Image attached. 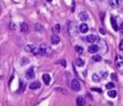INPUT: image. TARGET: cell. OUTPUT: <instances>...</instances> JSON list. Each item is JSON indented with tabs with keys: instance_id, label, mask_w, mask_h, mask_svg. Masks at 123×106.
I'll use <instances>...</instances> for the list:
<instances>
[{
	"instance_id": "6da1fadb",
	"label": "cell",
	"mask_w": 123,
	"mask_h": 106,
	"mask_svg": "<svg viewBox=\"0 0 123 106\" xmlns=\"http://www.w3.org/2000/svg\"><path fill=\"white\" fill-rule=\"evenodd\" d=\"M49 51H50V49H49V47H48L47 45H41L40 47L38 48V53L39 54H41V55H47L48 53H49Z\"/></svg>"
},
{
	"instance_id": "7a4b0ae2",
	"label": "cell",
	"mask_w": 123,
	"mask_h": 106,
	"mask_svg": "<svg viewBox=\"0 0 123 106\" xmlns=\"http://www.w3.org/2000/svg\"><path fill=\"white\" fill-rule=\"evenodd\" d=\"M71 89L74 90V91H80V89H81V85H80V82H79L77 79H74V80L71 81Z\"/></svg>"
},
{
	"instance_id": "3957f363",
	"label": "cell",
	"mask_w": 123,
	"mask_h": 106,
	"mask_svg": "<svg viewBox=\"0 0 123 106\" xmlns=\"http://www.w3.org/2000/svg\"><path fill=\"white\" fill-rule=\"evenodd\" d=\"M86 41L90 43H96L99 41V38H98L97 36H95V35H89V36L86 37Z\"/></svg>"
},
{
	"instance_id": "277c9868",
	"label": "cell",
	"mask_w": 123,
	"mask_h": 106,
	"mask_svg": "<svg viewBox=\"0 0 123 106\" xmlns=\"http://www.w3.org/2000/svg\"><path fill=\"white\" fill-rule=\"evenodd\" d=\"M25 76H26V78H27V79H32V78H34V77H35V69H34V67H30L29 69L26 72Z\"/></svg>"
},
{
	"instance_id": "5b68a950",
	"label": "cell",
	"mask_w": 123,
	"mask_h": 106,
	"mask_svg": "<svg viewBox=\"0 0 123 106\" xmlns=\"http://www.w3.org/2000/svg\"><path fill=\"white\" fill-rule=\"evenodd\" d=\"M116 66L119 68H121L123 66V57L121 55H117L116 56Z\"/></svg>"
},
{
	"instance_id": "8992f818",
	"label": "cell",
	"mask_w": 123,
	"mask_h": 106,
	"mask_svg": "<svg viewBox=\"0 0 123 106\" xmlns=\"http://www.w3.org/2000/svg\"><path fill=\"white\" fill-rule=\"evenodd\" d=\"M122 3V0H110V6L112 8H119Z\"/></svg>"
},
{
	"instance_id": "52a82bcc",
	"label": "cell",
	"mask_w": 123,
	"mask_h": 106,
	"mask_svg": "<svg viewBox=\"0 0 123 106\" xmlns=\"http://www.w3.org/2000/svg\"><path fill=\"white\" fill-rule=\"evenodd\" d=\"M79 29H80V32L82 33V34H84V33H87V30H89V26H87L85 23L80 24V27H79Z\"/></svg>"
},
{
	"instance_id": "ba28073f",
	"label": "cell",
	"mask_w": 123,
	"mask_h": 106,
	"mask_svg": "<svg viewBox=\"0 0 123 106\" xmlns=\"http://www.w3.org/2000/svg\"><path fill=\"white\" fill-rule=\"evenodd\" d=\"M51 41H52V43H53V45H57V43L61 41V40H60V37H58L56 34L52 35V37H51Z\"/></svg>"
},
{
	"instance_id": "9c48e42d",
	"label": "cell",
	"mask_w": 123,
	"mask_h": 106,
	"mask_svg": "<svg viewBox=\"0 0 123 106\" xmlns=\"http://www.w3.org/2000/svg\"><path fill=\"white\" fill-rule=\"evenodd\" d=\"M25 51H26V52H31V53H34V52H36V47H35L34 45H28V46H26Z\"/></svg>"
},
{
	"instance_id": "30bf717a",
	"label": "cell",
	"mask_w": 123,
	"mask_h": 106,
	"mask_svg": "<svg viewBox=\"0 0 123 106\" xmlns=\"http://www.w3.org/2000/svg\"><path fill=\"white\" fill-rule=\"evenodd\" d=\"M40 82H38V81H36V82H32V83H30L29 85V88L31 90H37V89H39L40 88Z\"/></svg>"
},
{
	"instance_id": "8fae6325",
	"label": "cell",
	"mask_w": 123,
	"mask_h": 106,
	"mask_svg": "<svg viewBox=\"0 0 123 106\" xmlns=\"http://www.w3.org/2000/svg\"><path fill=\"white\" fill-rule=\"evenodd\" d=\"M21 30H22V33H28V30H29L28 24L22 23V24H21Z\"/></svg>"
},
{
	"instance_id": "7c38bea8",
	"label": "cell",
	"mask_w": 123,
	"mask_h": 106,
	"mask_svg": "<svg viewBox=\"0 0 123 106\" xmlns=\"http://www.w3.org/2000/svg\"><path fill=\"white\" fill-rule=\"evenodd\" d=\"M98 51V47L96 45H92L89 47V52L90 53H96Z\"/></svg>"
},
{
	"instance_id": "4fadbf2b",
	"label": "cell",
	"mask_w": 123,
	"mask_h": 106,
	"mask_svg": "<svg viewBox=\"0 0 123 106\" xmlns=\"http://www.w3.org/2000/svg\"><path fill=\"white\" fill-rule=\"evenodd\" d=\"M42 78H43V81H44L45 85H49L50 81H51V76H50V75H48V74H44V75H43Z\"/></svg>"
},
{
	"instance_id": "5bb4252c",
	"label": "cell",
	"mask_w": 123,
	"mask_h": 106,
	"mask_svg": "<svg viewBox=\"0 0 123 106\" xmlns=\"http://www.w3.org/2000/svg\"><path fill=\"white\" fill-rule=\"evenodd\" d=\"M79 17H80L82 21H86V20L89 19V14H87L86 12H84V11H83V12H81L80 14H79Z\"/></svg>"
},
{
	"instance_id": "9a60e30c",
	"label": "cell",
	"mask_w": 123,
	"mask_h": 106,
	"mask_svg": "<svg viewBox=\"0 0 123 106\" xmlns=\"http://www.w3.org/2000/svg\"><path fill=\"white\" fill-rule=\"evenodd\" d=\"M85 104V101H84V99L83 98H81V96H79L78 99H77V105H79V106H82V105H84Z\"/></svg>"
},
{
	"instance_id": "2e32d148",
	"label": "cell",
	"mask_w": 123,
	"mask_h": 106,
	"mask_svg": "<svg viewBox=\"0 0 123 106\" xmlns=\"http://www.w3.org/2000/svg\"><path fill=\"white\" fill-rule=\"evenodd\" d=\"M108 96H109V98H111V99L116 98V96H117V91H116V90H112V89H111L110 91L108 92Z\"/></svg>"
},
{
	"instance_id": "e0dca14e",
	"label": "cell",
	"mask_w": 123,
	"mask_h": 106,
	"mask_svg": "<svg viewBox=\"0 0 123 106\" xmlns=\"http://www.w3.org/2000/svg\"><path fill=\"white\" fill-rule=\"evenodd\" d=\"M76 65L79 66V67H81V66L84 65V61H83L82 59H77L76 60Z\"/></svg>"
},
{
	"instance_id": "ac0fdd59",
	"label": "cell",
	"mask_w": 123,
	"mask_h": 106,
	"mask_svg": "<svg viewBox=\"0 0 123 106\" xmlns=\"http://www.w3.org/2000/svg\"><path fill=\"white\" fill-rule=\"evenodd\" d=\"M111 23H112V28L115 30H118L119 28H118V25H117V22L115 21V17H111Z\"/></svg>"
},
{
	"instance_id": "d6986e66",
	"label": "cell",
	"mask_w": 123,
	"mask_h": 106,
	"mask_svg": "<svg viewBox=\"0 0 123 106\" xmlns=\"http://www.w3.org/2000/svg\"><path fill=\"white\" fill-rule=\"evenodd\" d=\"M92 79H93V81H95V82H99V80H100L99 76H98L97 74H93V75H92Z\"/></svg>"
},
{
	"instance_id": "ffe728a7",
	"label": "cell",
	"mask_w": 123,
	"mask_h": 106,
	"mask_svg": "<svg viewBox=\"0 0 123 106\" xmlns=\"http://www.w3.org/2000/svg\"><path fill=\"white\" fill-rule=\"evenodd\" d=\"M60 30H61V25L60 24H56V25L53 27V33L57 34V33H60Z\"/></svg>"
},
{
	"instance_id": "44dd1931",
	"label": "cell",
	"mask_w": 123,
	"mask_h": 106,
	"mask_svg": "<svg viewBox=\"0 0 123 106\" xmlns=\"http://www.w3.org/2000/svg\"><path fill=\"white\" fill-rule=\"evenodd\" d=\"M113 88H115L113 82H109V83H107V85H106V89L107 90H111V89H113Z\"/></svg>"
},
{
	"instance_id": "7402d4cb",
	"label": "cell",
	"mask_w": 123,
	"mask_h": 106,
	"mask_svg": "<svg viewBox=\"0 0 123 106\" xmlns=\"http://www.w3.org/2000/svg\"><path fill=\"white\" fill-rule=\"evenodd\" d=\"M74 49H76V51L78 52V53H80V54H82V53H83V48H82V47L76 46V47H74Z\"/></svg>"
},
{
	"instance_id": "603a6c76",
	"label": "cell",
	"mask_w": 123,
	"mask_h": 106,
	"mask_svg": "<svg viewBox=\"0 0 123 106\" xmlns=\"http://www.w3.org/2000/svg\"><path fill=\"white\" fill-rule=\"evenodd\" d=\"M92 59H93L94 62H100V61H102V57H100L99 55H94Z\"/></svg>"
},
{
	"instance_id": "cb8c5ba5",
	"label": "cell",
	"mask_w": 123,
	"mask_h": 106,
	"mask_svg": "<svg viewBox=\"0 0 123 106\" xmlns=\"http://www.w3.org/2000/svg\"><path fill=\"white\" fill-rule=\"evenodd\" d=\"M111 79H112V80L113 81H117V79H118V77H117V75H116V74H111Z\"/></svg>"
},
{
	"instance_id": "d4e9b609",
	"label": "cell",
	"mask_w": 123,
	"mask_h": 106,
	"mask_svg": "<svg viewBox=\"0 0 123 106\" xmlns=\"http://www.w3.org/2000/svg\"><path fill=\"white\" fill-rule=\"evenodd\" d=\"M119 49L121 50V51H123V40L120 41V45H119Z\"/></svg>"
},
{
	"instance_id": "484cf974",
	"label": "cell",
	"mask_w": 123,
	"mask_h": 106,
	"mask_svg": "<svg viewBox=\"0 0 123 106\" xmlns=\"http://www.w3.org/2000/svg\"><path fill=\"white\" fill-rule=\"evenodd\" d=\"M119 30H120V33H121V34H123V23L121 24V25H120V27H119Z\"/></svg>"
},
{
	"instance_id": "4316f807",
	"label": "cell",
	"mask_w": 123,
	"mask_h": 106,
	"mask_svg": "<svg viewBox=\"0 0 123 106\" xmlns=\"http://www.w3.org/2000/svg\"><path fill=\"white\" fill-rule=\"evenodd\" d=\"M92 90H93V91H97V92H99V93L102 92V90H100V89H97V88H93Z\"/></svg>"
},
{
	"instance_id": "83f0119b",
	"label": "cell",
	"mask_w": 123,
	"mask_h": 106,
	"mask_svg": "<svg viewBox=\"0 0 123 106\" xmlns=\"http://www.w3.org/2000/svg\"><path fill=\"white\" fill-rule=\"evenodd\" d=\"M61 63H62V64H63V66H66V62H65V61H62V62H61Z\"/></svg>"
},
{
	"instance_id": "f1b7e54d",
	"label": "cell",
	"mask_w": 123,
	"mask_h": 106,
	"mask_svg": "<svg viewBox=\"0 0 123 106\" xmlns=\"http://www.w3.org/2000/svg\"><path fill=\"white\" fill-rule=\"evenodd\" d=\"M37 29H42V27H40V26H39V25H37Z\"/></svg>"
},
{
	"instance_id": "f546056e",
	"label": "cell",
	"mask_w": 123,
	"mask_h": 106,
	"mask_svg": "<svg viewBox=\"0 0 123 106\" xmlns=\"http://www.w3.org/2000/svg\"><path fill=\"white\" fill-rule=\"evenodd\" d=\"M47 1L48 2H51V1H53V0H47Z\"/></svg>"
},
{
	"instance_id": "4dcf8cb0",
	"label": "cell",
	"mask_w": 123,
	"mask_h": 106,
	"mask_svg": "<svg viewBox=\"0 0 123 106\" xmlns=\"http://www.w3.org/2000/svg\"><path fill=\"white\" fill-rule=\"evenodd\" d=\"M92 1H93V0H92Z\"/></svg>"
}]
</instances>
